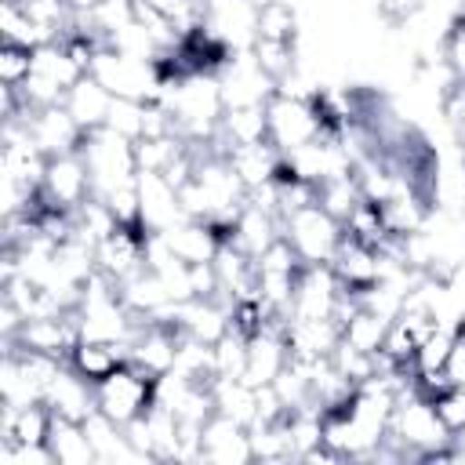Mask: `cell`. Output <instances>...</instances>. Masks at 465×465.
Here are the masks:
<instances>
[{"instance_id": "277c9868", "label": "cell", "mask_w": 465, "mask_h": 465, "mask_svg": "<svg viewBox=\"0 0 465 465\" xmlns=\"http://www.w3.org/2000/svg\"><path fill=\"white\" fill-rule=\"evenodd\" d=\"M283 236L291 240V247L298 251V258L305 265H320V262L331 265L341 240H345V225L334 214H327L316 200V203H305L283 218Z\"/></svg>"}, {"instance_id": "484cf974", "label": "cell", "mask_w": 465, "mask_h": 465, "mask_svg": "<svg viewBox=\"0 0 465 465\" xmlns=\"http://www.w3.org/2000/svg\"><path fill=\"white\" fill-rule=\"evenodd\" d=\"M120 298H124V305L131 309V312H138V316H153L160 305H167L171 298H167V287H163V280H160V272H153L149 265L145 269H138L134 276H127L124 283H120Z\"/></svg>"}, {"instance_id": "d590c367", "label": "cell", "mask_w": 465, "mask_h": 465, "mask_svg": "<svg viewBox=\"0 0 465 465\" xmlns=\"http://www.w3.org/2000/svg\"><path fill=\"white\" fill-rule=\"evenodd\" d=\"M331 360H334V367H338V371H341L349 381H356V385L378 374V360H374L371 352L352 349L349 341H338V345H334V352H331Z\"/></svg>"}, {"instance_id": "d6a6232c", "label": "cell", "mask_w": 465, "mask_h": 465, "mask_svg": "<svg viewBox=\"0 0 465 465\" xmlns=\"http://www.w3.org/2000/svg\"><path fill=\"white\" fill-rule=\"evenodd\" d=\"M454 338H458L454 327H440L436 323V331L414 349V374H440L447 367V356L454 349Z\"/></svg>"}, {"instance_id": "4316f807", "label": "cell", "mask_w": 465, "mask_h": 465, "mask_svg": "<svg viewBox=\"0 0 465 465\" xmlns=\"http://www.w3.org/2000/svg\"><path fill=\"white\" fill-rule=\"evenodd\" d=\"M389 323H392V320H385V316H378V312H371V309L356 305V309L341 320V341H349V345H352V349H360V352L378 356V352H381V345H385Z\"/></svg>"}, {"instance_id": "1f68e13d", "label": "cell", "mask_w": 465, "mask_h": 465, "mask_svg": "<svg viewBox=\"0 0 465 465\" xmlns=\"http://www.w3.org/2000/svg\"><path fill=\"white\" fill-rule=\"evenodd\" d=\"M247 338L251 334H243L232 323L214 341V371H218V378H243V371H247Z\"/></svg>"}, {"instance_id": "d4e9b609", "label": "cell", "mask_w": 465, "mask_h": 465, "mask_svg": "<svg viewBox=\"0 0 465 465\" xmlns=\"http://www.w3.org/2000/svg\"><path fill=\"white\" fill-rule=\"evenodd\" d=\"M214 414L232 418L236 425L251 429L258 414V389L247 385L243 378H214Z\"/></svg>"}, {"instance_id": "6da1fadb", "label": "cell", "mask_w": 465, "mask_h": 465, "mask_svg": "<svg viewBox=\"0 0 465 465\" xmlns=\"http://www.w3.org/2000/svg\"><path fill=\"white\" fill-rule=\"evenodd\" d=\"M385 443L396 454H411V458H454L458 454L454 432L443 425V418L436 414L432 400L421 396V392L396 400Z\"/></svg>"}, {"instance_id": "9a60e30c", "label": "cell", "mask_w": 465, "mask_h": 465, "mask_svg": "<svg viewBox=\"0 0 465 465\" xmlns=\"http://www.w3.org/2000/svg\"><path fill=\"white\" fill-rule=\"evenodd\" d=\"M200 450H203V461H214V465H243V461H254L251 432L243 425H236L232 418H225V414H211L207 418L203 436H200Z\"/></svg>"}, {"instance_id": "ffe728a7", "label": "cell", "mask_w": 465, "mask_h": 465, "mask_svg": "<svg viewBox=\"0 0 465 465\" xmlns=\"http://www.w3.org/2000/svg\"><path fill=\"white\" fill-rule=\"evenodd\" d=\"M65 109H69V116L84 127V134L87 131H98V127H105V120H109V105H113V94L91 76V73H84L69 91H65V102H62Z\"/></svg>"}, {"instance_id": "5b68a950", "label": "cell", "mask_w": 465, "mask_h": 465, "mask_svg": "<svg viewBox=\"0 0 465 465\" xmlns=\"http://www.w3.org/2000/svg\"><path fill=\"white\" fill-rule=\"evenodd\" d=\"M269 142L280 149V153H291L320 134L331 131V120L320 105V94L316 98H287V94H272L269 98Z\"/></svg>"}, {"instance_id": "e0dca14e", "label": "cell", "mask_w": 465, "mask_h": 465, "mask_svg": "<svg viewBox=\"0 0 465 465\" xmlns=\"http://www.w3.org/2000/svg\"><path fill=\"white\" fill-rule=\"evenodd\" d=\"M225 160H229V167L236 171V178L247 185V193H251V189H258V185L276 182V178H280V171H283V153H280L272 142L232 145V149L225 153Z\"/></svg>"}, {"instance_id": "9c48e42d", "label": "cell", "mask_w": 465, "mask_h": 465, "mask_svg": "<svg viewBox=\"0 0 465 465\" xmlns=\"http://www.w3.org/2000/svg\"><path fill=\"white\" fill-rule=\"evenodd\" d=\"M7 345L69 360V352L80 345V316H76V309H69V312H58V316L25 320L22 331H18L15 338H7Z\"/></svg>"}, {"instance_id": "3957f363", "label": "cell", "mask_w": 465, "mask_h": 465, "mask_svg": "<svg viewBox=\"0 0 465 465\" xmlns=\"http://www.w3.org/2000/svg\"><path fill=\"white\" fill-rule=\"evenodd\" d=\"M113 98H134V102H153L163 80V65L160 62H145V58H131L116 47H98L87 69Z\"/></svg>"}, {"instance_id": "83f0119b", "label": "cell", "mask_w": 465, "mask_h": 465, "mask_svg": "<svg viewBox=\"0 0 465 465\" xmlns=\"http://www.w3.org/2000/svg\"><path fill=\"white\" fill-rule=\"evenodd\" d=\"M0 36H4V44H18V47H29V51L40 47V44H51V33L44 25H36L18 0L0 4Z\"/></svg>"}, {"instance_id": "b9f144b4", "label": "cell", "mask_w": 465, "mask_h": 465, "mask_svg": "<svg viewBox=\"0 0 465 465\" xmlns=\"http://www.w3.org/2000/svg\"><path fill=\"white\" fill-rule=\"evenodd\" d=\"M458 29H461V33H465V18H461V25H458Z\"/></svg>"}, {"instance_id": "ac0fdd59", "label": "cell", "mask_w": 465, "mask_h": 465, "mask_svg": "<svg viewBox=\"0 0 465 465\" xmlns=\"http://www.w3.org/2000/svg\"><path fill=\"white\" fill-rule=\"evenodd\" d=\"M283 236V218L280 214H272V211H265V207H258V203H243V211L236 214V222H232V229H229V240L243 251V254H251V258H258L272 240H280Z\"/></svg>"}, {"instance_id": "7402d4cb", "label": "cell", "mask_w": 465, "mask_h": 465, "mask_svg": "<svg viewBox=\"0 0 465 465\" xmlns=\"http://www.w3.org/2000/svg\"><path fill=\"white\" fill-rule=\"evenodd\" d=\"M331 265H334L338 280H341L349 291H360V287L374 283V280H378V272H381L378 247L360 243V240H352V236H345V240H341V247H338V254H334V262H331Z\"/></svg>"}, {"instance_id": "30bf717a", "label": "cell", "mask_w": 465, "mask_h": 465, "mask_svg": "<svg viewBox=\"0 0 465 465\" xmlns=\"http://www.w3.org/2000/svg\"><path fill=\"white\" fill-rule=\"evenodd\" d=\"M44 207H58V211H76L87 196H91V174L80 153H65V156H51L47 171H44V185H40Z\"/></svg>"}, {"instance_id": "e575fe53", "label": "cell", "mask_w": 465, "mask_h": 465, "mask_svg": "<svg viewBox=\"0 0 465 465\" xmlns=\"http://www.w3.org/2000/svg\"><path fill=\"white\" fill-rule=\"evenodd\" d=\"M105 127H113L116 134L138 142L142 131H145V102H134V98H113Z\"/></svg>"}, {"instance_id": "836d02e7", "label": "cell", "mask_w": 465, "mask_h": 465, "mask_svg": "<svg viewBox=\"0 0 465 465\" xmlns=\"http://www.w3.org/2000/svg\"><path fill=\"white\" fill-rule=\"evenodd\" d=\"M258 36H265V40H294V36H298L294 4L265 0V4L258 7Z\"/></svg>"}, {"instance_id": "8d00e7d4", "label": "cell", "mask_w": 465, "mask_h": 465, "mask_svg": "<svg viewBox=\"0 0 465 465\" xmlns=\"http://www.w3.org/2000/svg\"><path fill=\"white\" fill-rule=\"evenodd\" d=\"M29 73H33V51L18 47V44H4L0 47V84L18 87Z\"/></svg>"}, {"instance_id": "f546056e", "label": "cell", "mask_w": 465, "mask_h": 465, "mask_svg": "<svg viewBox=\"0 0 465 465\" xmlns=\"http://www.w3.org/2000/svg\"><path fill=\"white\" fill-rule=\"evenodd\" d=\"M316 200H320V207H323L327 214H334V218L345 225V218H349V214H352V207L363 200V193H360L356 174H341V178L323 182V185L316 189Z\"/></svg>"}, {"instance_id": "4dcf8cb0", "label": "cell", "mask_w": 465, "mask_h": 465, "mask_svg": "<svg viewBox=\"0 0 465 465\" xmlns=\"http://www.w3.org/2000/svg\"><path fill=\"white\" fill-rule=\"evenodd\" d=\"M251 51H254L258 65H262L276 84L298 69V47H294V40H265V36H258Z\"/></svg>"}, {"instance_id": "7c38bea8", "label": "cell", "mask_w": 465, "mask_h": 465, "mask_svg": "<svg viewBox=\"0 0 465 465\" xmlns=\"http://www.w3.org/2000/svg\"><path fill=\"white\" fill-rule=\"evenodd\" d=\"M25 124H29V134L36 142V149L51 160V156H65V153H80V142H84V127L69 116V109L58 102V105H44V109H29L22 113Z\"/></svg>"}, {"instance_id": "8992f818", "label": "cell", "mask_w": 465, "mask_h": 465, "mask_svg": "<svg viewBox=\"0 0 465 465\" xmlns=\"http://www.w3.org/2000/svg\"><path fill=\"white\" fill-rule=\"evenodd\" d=\"M153 385H156V378H149L134 363H120L109 378H102L94 385L98 411L109 414L116 425H131L134 418H142L153 407Z\"/></svg>"}, {"instance_id": "5bb4252c", "label": "cell", "mask_w": 465, "mask_h": 465, "mask_svg": "<svg viewBox=\"0 0 465 465\" xmlns=\"http://www.w3.org/2000/svg\"><path fill=\"white\" fill-rule=\"evenodd\" d=\"M138 203H142V229L145 232H163L185 218L178 189L160 171H138Z\"/></svg>"}, {"instance_id": "52a82bcc", "label": "cell", "mask_w": 465, "mask_h": 465, "mask_svg": "<svg viewBox=\"0 0 465 465\" xmlns=\"http://www.w3.org/2000/svg\"><path fill=\"white\" fill-rule=\"evenodd\" d=\"M218 84H222V102L225 109L232 105H265L276 94V80L258 65L254 51H229L218 62Z\"/></svg>"}, {"instance_id": "7a4b0ae2", "label": "cell", "mask_w": 465, "mask_h": 465, "mask_svg": "<svg viewBox=\"0 0 465 465\" xmlns=\"http://www.w3.org/2000/svg\"><path fill=\"white\" fill-rule=\"evenodd\" d=\"M80 156L91 174V196H105L120 185H131L138 178V160H134V142L116 134L113 127L87 131L80 142Z\"/></svg>"}, {"instance_id": "d6986e66", "label": "cell", "mask_w": 465, "mask_h": 465, "mask_svg": "<svg viewBox=\"0 0 465 465\" xmlns=\"http://www.w3.org/2000/svg\"><path fill=\"white\" fill-rule=\"evenodd\" d=\"M341 341V323L334 316L320 320H287V349L294 360H320L331 356L334 345Z\"/></svg>"}, {"instance_id": "60d3db41", "label": "cell", "mask_w": 465, "mask_h": 465, "mask_svg": "<svg viewBox=\"0 0 465 465\" xmlns=\"http://www.w3.org/2000/svg\"><path fill=\"white\" fill-rule=\"evenodd\" d=\"M447 381L454 385V389H465V334L458 331V338H454V349H450V356H447Z\"/></svg>"}, {"instance_id": "ba28073f", "label": "cell", "mask_w": 465, "mask_h": 465, "mask_svg": "<svg viewBox=\"0 0 465 465\" xmlns=\"http://www.w3.org/2000/svg\"><path fill=\"white\" fill-rule=\"evenodd\" d=\"M225 51H247L258 40L254 0H203V25L196 29Z\"/></svg>"}, {"instance_id": "2e32d148", "label": "cell", "mask_w": 465, "mask_h": 465, "mask_svg": "<svg viewBox=\"0 0 465 465\" xmlns=\"http://www.w3.org/2000/svg\"><path fill=\"white\" fill-rule=\"evenodd\" d=\"M163 240H167V247H171L182 262L200 265V262H214V254H218L225 232H222L218 225H211V222L182 218V222H174L171 229H163Z\"/></svg>"}, {"instance_id": "44dd1931", "label": "cell", "mask_w": 465, "mask_h": 465, "mask_svg": "<svg viewBox=\"0 0 465 465\" xmlns=\"http://www.w3.org/2000/svg\"><path fill=\"white\" fill-rule=\"evenodd\" d=\"M265 105H232V109H225V116L218 124V142H222L225 153L232 145L269 142V109Z\"/></svg>"}, {"instance_id": "f1b7e54d", "label": "cell", "mask_w": 465, "mask_h": 465, "mask_svg": "<svg viewBox=\"0 0 465 465\" xmlns=\"http://www.w3.org/2000/svg\"><path fill=\"white\" fill-rule=\"evenodd\" d=\"M185 138L182 134H160V138H138L134 142V160L138 171H167L182 153H185Z\"/></svg>"}, {"instance_id": "603a6c76", "label": "cell", "mask_w": 465, "mask_h": 465, "mask_svg": "<svg viewBox=\"0 0 465 465\" xmlns=\"http://www.w3.org/2000/svg\"><path fill=\"white\" fill-rule=\"evenodd\" d=\"M131 356V341H80L73 352H69V363L87 378V381H102L109 378L120 363H127Z\"/></svg>"}, {"instance_id": "ab89813d", "label": "cell", "mask_w": 465, "mask_h": 465, "mask_svg": "<svg viewBox=\"0 0 465 465\" xmlns=\"http://www.w3.org/2000/svg\"><path fill=\"white\" fill-rule=\"evenodd\" d=\"M443 62L454 69L458 80H465V33H461V29H454V33L447 36V44H443Z\"/></svg>"}, {"instance_id": "cb8c5ba5", "label": "cell", "mask_w": 465, "mask_h": 465, "mask_svg": "<svg viewBox=\"0 0 465 465\" xmlns=\"http://www.w3.org/2000/svg\"><path fill=\"white\" fill-rule=\"evenodd\" d=\"M47 447H51L58 465H91L94 461V447H91V436H87L84 421H73V418H62V414H51Z\"/></svg>"}, {"instance_id": "8fae6325", "label": "cell", "mask_w": 465, "mask_h": 465, "mask_svg": "<svg viewBox=\"0 0 465 465\" xmlns=\"http://www.w3.org/2000/svg\"><path fill=\"white\" fill-rule=\"evenodd\" d=\"M94 262H98V272L120 287L127 276L145 269V229L120 225L116 232H109L105 240L94 243Z\"/></svg>"}, {"instance_id": "f35d334b", "label": "cell", "mask_w": 465, "mask_h": 465, "mask_svg": "<svg viewBox=\"0 0 465 465\" xmlns=\"http://www.w3.org/2000/svg\"><path fill=\"white\" fill-rule=\"evenodd\" d=\"M440 109H443L447 124L458 131V138L465 142V80H458V84H454V91L443 98V105H440Z\"/></svg>"}, {"instance_id": "4fadbf2b", "label": "cell", "mask_w": 465, "mask_h": 465, "mask_svg": "<svg viewBox=\"0 0 465 465\" xmlns=\"http://www.w3.org/2000/svg\"><path fill=\"white\" fill-rule=\"evenodd\" d=\"M44 403L51 414H62V418H73V421H84L91 411H98V400H94V381H87L69 360L58 367V374L47 381V392H44Z\"/></svg>"}, {"instance_id": "74e56055", "label": "cell", "mask_w": 465, "mask_h": 465, "mask_svg": "<svg viewBox=\"0 0 465 465\" xmlns=\"http://www.w3.org/2000/svg\"><path fill=\"white\" fill-rule=\"evenodd\" d=\"M432 407H436V414L443 418V425L458 436L461 429H465V389H443L436 400H432Z\"/></svg>"}, {"instance_id": "7bdbcfd3", "label": "cell", "mask_w": 465, "mask_h": 465, "mask_svg": "<svg viewBox=\"0 0 465 465\" xmlns=\"http://www.w3.org/2000/svg\"><path fill=\"white\" fill-rule=\"evenodd\" d=\"M461 334H465V323H461Z\"/></svg>"}]
</instances>
